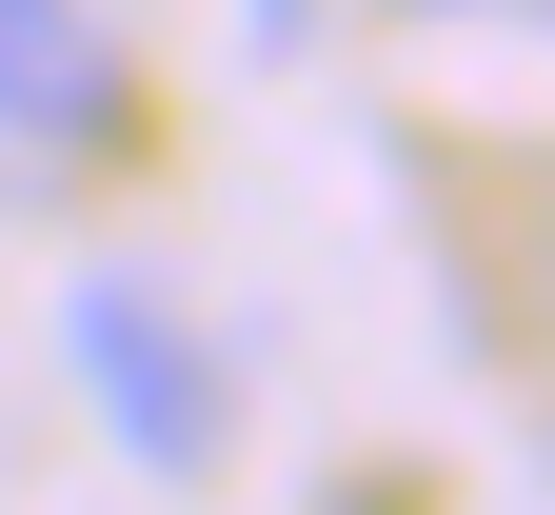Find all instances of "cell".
Segmentation results:
<instances>
[{"instance_id":"277c9868","label":"cell","mask_w":555,"mask_h":515,"mask_svg":"<svg viewBox=\"0 0 555 515\" xmlns=\"http://www.w3.org/2000/svg\"><path fill=\"white\" fill-rule=\"evenodd\" d=\"M516 21H535V40H555V0H516Z\"/></svg>"},{"instance_id":"3957f363","label":"cell","mask_w":555,"mask_h":515,"mask_svg":"<svg viewBox=\"0 0 555 515\" xmlns=\"http://www.w3.org/2000/svg\"><path fill=\"white\" fill-rule=\"evenodd\" d=\"M238 21H258V40H298V21H318V0H238Z\"/></svg>"},{"instance_id":"7a4b0ae2","label":"cell","mask_w":555,"mask_h":515,"mask_svg":"<svg viewBox=\"0 0 555 515\" xmlns=\"http://www.w3.org/2000/svg\"><path fill=\"white\" fill-rule=\"evenodd\" d=\"M0 139H100V21L80 0H0Z\"/></svg>"},{"instance_id":"6da1fadb","label":"cell","mask_w":555,"mask_h":515,"mask_svg":"<svg viewBox=\"0 0 555 515\" xmlns=\"http://www.w3.org/2000/svg\"><path fill=\"white\" fill-rule=\"evenodd\" d=\"M60 357H80V397L119 416V456H139V476H219V436H238L219 337H198L139 258H80V278H60Z\"/></svg>"}]
</instances>
